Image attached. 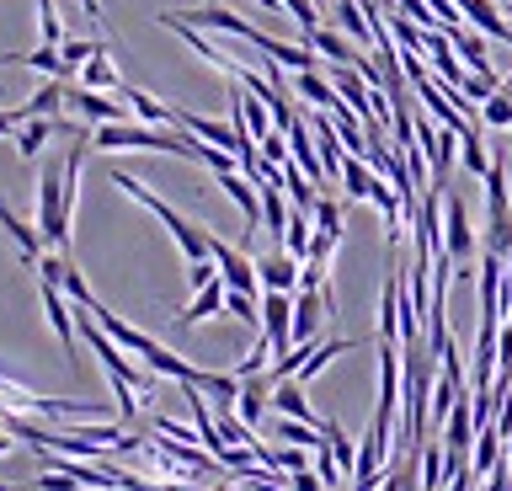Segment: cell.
Wrapping results in <instances>:
<instances>
[{
  "label": "cell",
  "instance_id": "6da1fadb",
  "mask_svg": "<svg viewBox=\"0 0 512 491\" xmlns=\"http://www.w3.org/2000/svg\"><path fill=\"white\" fill-rule=\"evenodd\" d=\"M96 150H160V155H192V161H203V139H192L182 129H139V123H102V129L91 134Z\"/></svg>",
  "mask_w": 512,
  "mask_h": 491
},
{
  "label": "cell",
  "instance_id": "7a4b0ae2",
  "mask_svg": "<svg viewBox=\"0 0 512 491\" xmlns=\"http://www.w3.org/2000/svg\"><path fill=\"white\" fill-rule=\"evenodd\" d=\"M112 182H118V187H123V193L134 198V203H144V209H150V214L160 219V225H166V230L176 235V246L187 251V262H208V230L187 225V219L176 214V209H171L166 198H155L150 187H144V182H134V177H128V171H118V166H112Z\"/></svg>",
  "mask_w": 512,
  "mask_h": 491
},
{
  "label": "cell",
  "instance_id": "3957f363",
  "mask_svg": "<svg viewBox=\"0 0 512 491\" xmlns=\"http://www.w3.org/2000/svg\"><path fill=\"white\" fill-rule=\"evenodd\" d=\"M70 198H64V161L43 166L38 177V235L54 251H70Z\"/></svg>",
  "mask_w": 512,
  "mask_h": 491
},
{
  "label": "cell",
  "instance_id": "277c9868",
  "mask_svg": "<svg viewBox=\"0 0 512 491\" xmlns=\"http://www.w3.org/2000/svg\"><path fill=\"white\" fill-rule=\"evenodd\" d=\"M486 251L512 257V198H507V166L502 161L486 171Z\"/></svg>",
  "mask_w": 512,
  "mask_h": 491
},
{
  "label": "cell",
  "instance_id": "5b68a950",
  "mask_svg": "<svg viewBox=\"0 0 512 491\" xmlns=\"http://www.w3.org/2000/svg\"><path fill=\"white\" fill-rule=\"evenodd\" d=\"M390 427H395V411H374V427L363 433V449H358V470H352V491H379L384 459H390Z\"/></svg>",
  "mask_w": 512,
  "mask_h": 491
},
{
  "label": "cell",
  "instance_id": "8992f818",
  "mask_svg": "<svg viewBox=\"0 0 512 491\" xmlns=\"http://www.w3.org/2000/svg\"><path fill=\"white\" fill-rule=\"evenodd\" d=\"M208 257L219 262L224 289H235V294H262V278H256V262L246 257V246H224L219 235H208Z\"/></svg>",
  "mask_w": 512,
  "mask_h": 491
},
{
  "label": "cell",
  "instance_id": "52a82bcc",
  "mask_svg": "<svg viewBox=\"0 0 512 491\" xmlns=\"http://www.w3.org/2000/svg\"><path fill=\"white\" fill-rule=\"evenodd\" d=\"M443 251L459 267H470L475 257V225H470V203H464L454 187H448V209H443Z\"/></svg>",
  "mask_w": 512,
  "mask_h": 491
},
{
  "label": "cell",
  "instance_id": "ba28073f",
  "mask_svg": "<svg viewBox=\"0 0 512 491\" xmlns=\"http://www.w3.org/2000/svg\"><path fill=\"white\" fill-rule=\"evenodd\" d=\"M64 107L80 113L86 123H128V113H134L123 97L112 102V97H102V91H91V86H64Z\"/></svg>",
  "mask_w": 512,
  "mask_h": 491
},
{
  "label": "cell",
  "instance_id": "9c48e42d",
  "mask_svg": "<svg viewBox=\"0 0 512 491\" xmlns=\"http://www.w3.org/2000/svg\"><path fill=\"white\" fill-rule=\"evenodd\" d=\"M272 385H278L272 374H246V379H240L235 417L246 422V427H262V422H267V411H272Z\"/></svg>",
  "mask_w": 512,
  "mask_h": 491
},
{
  "label": "cell",
  "instance_id": "30bf717a",
  "mask_svg": "<svg viewBox=\"0 0 512 491\" xmlns=\"http://www.w3.org/2000/svg\"><path fill=\"white\" fill-rule=\"evenodd\" d=\"M43 310H48V326L59 331V347H64V358H70V369H75V321H70V294L59 289V283H43Z\"/></svg>",
  "mask_w": 512,
  "mask_h": 491
},
{
  "label": "cell",
  "instance_id": "8fae6325",
  "mask_svg": "<svg viewBox=\"0 0 512 491\" xmlns=\"http://www.w3.org/2000/svg\"><path fill=\"white\" fill-rule=\"evenodd\" d=\"M256 278H262V289H272V294H299V257L267 251V257L256 262Z\"/></svg>",
  "mask_w": 512,
  "mask_h": 491
},
{
  "label": "cell",
  "instance_id": "7c38bea8",
  "mask_svg": "<svg viewBox=\"0 0 512 491\" xmlns=\"http://www.w3.org/2000/svg\"><path fill=\"white\" fill-rule=\"evenodd\" d=\"M272 411H278V417H294V422H315L320 427V417H315V406H310V395H304L299 379H278V385H272Z\"/></svg>",
  "mask_w": 512,
  "mask_h": 491
},
{
  "label": "cell",
  "instance_id": "4fadbf2b",
  "mask_svg": "<svg viewBox=\"0 0 512 491\" xmlns=\"http://www.w3.org/2000/svg\"><path fill=\"white\" fill-rule=\"evenodd\" d=\"M416 475H422V491H438L443 481H454V465H448L443 438H427L422 454H416Z\"/></svg>",
  "mask_w": 512,
  "mask_h": 491
},
{
  "label": "cell",
  "instance_id": "5bb4252c",
  "mask_svg": "<svg viewBox=\"0 0 512 491\" xmlns=\"http://www.w3.org/2000/svg\"><path fill=\"white\" fill-rule=\"evenodd\" d=\"M454 6H459V17L470 22V27H480V33H491V38H502V43H512V22L491 6V0H454Z\"/></svg>",
  "mask_w": 512,
  "mask_h": 491
},
{
  "label": "cell",
  "instance_id": "9a60e30c",
  "mask_svg": "<svg viewBox=\"0 0 512 491\" xmlns=\"http://www.w3.org/2000/svg\"><path fill=\"white\" fill-rule=\"evenodd\" d=\"M0 225H6L11 230V241H16V251H22V262L27 267H38V257H43V235L38 230H32V225H22V219H16V209H11V203H6V193H0Z\"/></svg>",
  "mask_w": 512,
  "mask_h": 491
},
{
  "label": "cell",
  "instance_id": "2e32d148",
  "mask_svg": "<svg viewBox=\"0 0 512 491\" xmlns=\"http://www.w3.org/2000/svg\"><path fill=\"white\" fill-rule=\"evenodd\" d=\"M448 43H454L459 65L470 75H491V54H486V38L470 33V27H448Z\"/></svg>",
  "mask_w": 512,
  "mask_h": 491
},
{
  "label": "cell",
  "instance_id": "e0dca14e",
  "mask_svg": "<svg viewBox=\"0 0 512 491\" xmlns=\"http://www.w3.org/2000/svg\"><path fill=\"white\" fill-rule=\"evenodd\" d=\"M91 315H96V321H102V331H107V337L112 342H118V347H128V353H150V347H155V337H144V331L139 326H128V321H118V315H112L107 305H91Z\"/></svg>",
  "mask_w": 512,
  "mask_h": 491
},
{
  "label": "cell",
  "instance_id": "ac0fdd59",
  "mask_svg": "<svg viewBox=\"0 0 512 491\" xmlns=\"http://www.w3.org/2000/svg\"><path fill=\"white\" fill-rule=\"evenodd\" d=\"M310 129H315V150H320V166H326V177H342L347 145H342V134H336V123H331V118H315Z\"/></svg>",
  "mask_w": 512,
  "mask_h": 491
},
{
  "label": "cell",
  "instance_id": "d6986e66",
  "mask_svg": "<svg viewBox=\"0 0 512 491\" xmlns=\"http://www.w3.org/2000/svg\"><path fill=\"white\" fill-rule=\"evenodd\" d=\"M502 438H507V433H502V427H496V422H491V427H480V433H475L470 465H475V475H480V481H486V475H491V470H496V465H502V459H507V454H502Z\"/></svg>",
  "mask_w": 512,
  "mask_h": 491
},
{
  "label": "cell",
  "instance_id": "ffe728a7",
  "mask_svg": "<svg viewBox=\"0 0 512 491\" xmlns=\"http://www.w3.org/2000/svg\"><path fill=\"white\" fill-rule=\"evenodd\" d=\"M294 91H299L304 102L326 107V113H336V107H347V102H342V91L326 86V75H320V70H294Z\"/></svg>",
  "mask_w": 512,
  "mask_h": 491
},
{
  "label": "cell",
  "instance_id": "44dd1931",
  "mask_svg": "<svg viewBox=\"0 0 512 491\" xmlns=\"http://www.w3.org/2000/svg\"><path fill=\"white\" fill-rule=\"evenodd\" d=\"M400 305H406V289H400V278L390 273L384 278V294H379V342L400 337Z\"/></svg>",
  "mask_w": 512,
  "mask_h": 491
},
{
  "label": "cell",
  "instance_id": "7402d4cb",
  "mask_svg": "<svg viewBox=\"0 0 512 491\" xmlns=\"http://www.w3.org/2000/svg\"><path fill=\"white\" fill-rule=\"evenodd\" d=\"M54 134H59V118H27L22 129L11 134V139H16V155H22V161H38V150H43Z\"/></svg>",
  "mask_w": 512,
  "mask_h": 491
},
{
  "label": "cell",
  "instance_id": "603a6c76",
  "mask_svg": "<svg viewBox=\"0 0 512 491\" xmlns=\"http://www.w3.org/2000/svg\"><path fill=\"white\" fill-rule=\"evenodd\" d=\"M224 294H230V289H224V278H214V283H208V289H198V299H192V305L182 310V315H176V326H198V321H208V315H219L224 310Z\"/></svg>",
  "mask_w": 512,
  "mask_h": 491
},
{
  "label": "cell",
  "instance_id": "cb8c5ba5",
  "mask_svg": "<svg viewBox=\"0 0 512 491\" xmlns=\"http://www.w3.org/2000/svg\"><path fill=\"white\" fill-rule=\"evenodd\" d=\"M336 27L358 43V49H368L374 43V22H368V11L358 6V0H336Z\"/></svg>",
  "mask_w": 512,
  "mask_h": 491
},
{
  "label": "cell",
  "instance_id": "d4e9b609",
  "mask_svg": "<svg viewBox=\"0 0 512 491\" xmlns=\"http://www.w3.org/2000/svg\"><path fill=\"white\" fill-rule=\"evenodd\" d=\"M118 91H123V102L134 107V118H139V123H160V129H171V107H166V102H155L150 91L123 86V81H118Z\"/></svg>",
  "mask_w": 512,
  "mask_h": 491
},
{
  "label": "cell",
  "instance_id": "484cf974",
  "mask_svg": "<svg viewBox=\"0 0 512 491\" xmlns=\"http://www.w3.org/2000/svg\"><path fill=\"white\" fill-rule=\"evenodd\" d=\"M64 86H70V81H54V75H48V81L38 86V97L22 102V113H27V118H59V107H64Z\"/></svg>",
  "mask_w": 512,
  "mask_h": 491
},
{
  "label": "cell",
  "instance_id": "4316f807",
  "mask_svg": "<svg viewBox=\"0 0 512 491\" xmlns=\"http://www.w3.org/2000/svg\"><path fill=\"white\" fill-rule=\"evenodd\" d=\"M459 166H464V171H475L480 182H486V171L496 166V155H486V145H480V129L459 134Z\"/></svg>",
  "mask_w": 512,
  "mask_h": 491
},
{
  "label": "cell",
  "instance_id": "83f0119b",
  "mask_svg": "<svg viewBox=\"0 0 512 491\" xmlns=\"http://www.w3.org/2000/svg\"><path fill=\"white\" fill-rule=\"evenodd\" d=\"M80 86H91V91H107V86H118V70H112V59H107V43L96 49L86 65H80Z\"/></svg>",
  "mask_w": 512,
  "mask_h": 491
},
{
  "label": "cell",
  "instance_id": "f1b7e54d",
  "mask_svg": "<svg viewBox=\"0 0 512 491\" xmlns=\"http://www.w3.org/2000/svg\"><path fill=\"white\" fill-rule=\"evenodd\" d=\"M272 438L294 443V449H320V427H315V422H294V417H278V422H272Z\"/></svg>",
  "mask_w": 512,
  "mask_h": 491
},
{
  "label": "cell",
  "instance_id": "f546056e",
  "mask_svg": "<svg viewBox=\"0 0 512 491\" xmlns=\"http://www.w3.org/2000/svg\"><path fill=\"white\" fill-rule=\"evenodd\" d=\"M480 129H512V86L480 102Z\"/></svg>",
  "mask_w": 512,
  "mask_h": 491
},
{
  "label": "cell",
  "instance_id": "4dcf8cb0",
  "mask_svg": "<svg viewBox=\"0 0 512 491\" xmlns=\"http://www.w3.org/2000/svg\"><path fill=\"white\" fill-rule=\"evenodd\" d=\"M342 187H347V198H368V187H374V166H368L363 155H347V166H342Z\"/></svg>",
  "mask_w": 512,
  "mask_h": 491
},
{
  "label": "cell",
  "instance_id": "1f68e13d",
  "mask_svg": "<svg viewBox=\"0 0 512 491\" xmlns=\"http://www.w3.org/2000/svg\"><path fill=\"white\" fill-rule=\"evenodd\" d=\"M224 310H230L235 315V321H246V326H256V331H262V299H256V294H224Z\"/></svg>",
  "mask_w": 512,
  "mask_h": 491
},
{
  "label": "cell",
  "instance_id": "d6a6232c",
  "mask_svg": "<svg viewBox=\"0 0 512 491\" xmlns=\"http://www.w3.org/2000/svg\"><path fill=\"white\" fill-rule=\"evenodd\" d=\"M102 43H107V38H64V43H59V54H64V65L80 75V65H86V59L102 49Z\"/></svg>",
  "mask_w": 512,
  "mask_h": 491
},
{
  "label": "cell",
  "instance_id": "836d02e7",
  "mask_svg": "<svg viewBox=\"0 0 512 491\" xmlns=\"http://www.w3.org/2000/svg\"><path fill=\"white\" fill-rule=\"evenodd\" d=\"M315 230H326V235H342V203L336 198H315Z\"/></svg>",
  "mask_w": 512,
  "mask_h": 491
},
{
  "label": "cell",
  "instance_id": "e575fe53",
  "mask_svg": "<svg viewBox=\"0 0 512 491\" xmlns=\"http://www.w3.org/2000/svg\"><path fill=\"white\" fill-rule=\"evenodd\" d=\"M214 278H219V262H187V283H192V294L208 289Z\"/></svg>",
  "mask_w": 512,
  "mask_h": 491
},
{
  "label": "cell",
  "instance_id": "d590c367",
  "mask_svg": "<svg viewBox=\"0 0 512 491\" xmlns=\"http://www.w3.org/2000/svg\"><path fill=\"white\" fill-rule=\"evenodd\" d=\"M38 491H80V481H75V475H64V470H43Z\"/></svg>",
  "mask_w": 512,
  "mask_h": 491
},
{
  "label": "cell",
  "instance_id": "8d00e7d4",
  "mask_svg": "<svg viewBox=\"0 0 512 491\" xmlns=\"http://www.w3.org/2000/svg\"><path fill=\"white\" fill-rule=\"evenodd\" d=\"M288 491H326V481H320L315 465H310V470H294V475H288Z\"/></svg>",
  "mask_w": 512,
  "mask_h": 491
},
{
  "label": "cell",
  "instance_id": "74e56055",
  "mask_svg": "<svg viewBox=\"0 0 512 491\" xmlns=\"http://www.w3.org/2000/svg\"><path fill=\"white\" fill-rule=\"evenodd\" d=\"M22 123H27V113H22V107H0V139H6V134H16Z\"/></svg>",
  "mask_w": 512,
  "mask_h": 491
},
{
  "label": "cell",
  "instance_id": "f35d334b",
  "mask_svg": "<svg viewBox=\"0 0 512 491\" xmlns=\"http://www.w3.org/2000/svg\"><path fill=\"white\" fill-rule=\"evenodd\" d=\"M80 6H86V17H91V22H102V0H80Z\"/></svg>",
  "mask_w": 512,
  "mask_h": 491
},
{
  "label": "cell",
  "instance_id": "ab89813d",
  "mask_svg": "<svg viewBox=\"0 0 512 491\" xmlns=\"http://www.w3.org/2000/svg\"><path fill=\"white\" fill-rule=\"evenodd\" d=\"M507 22H512V6H507Z\"/></svg>",
  "mask_w": 512,
  "mask_h": 491
}]
</instances>
